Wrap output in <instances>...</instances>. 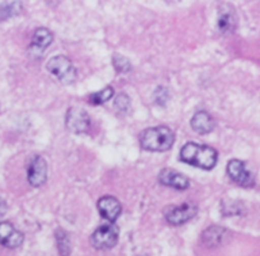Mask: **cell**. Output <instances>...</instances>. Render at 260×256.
<instances>
[{
  "mask_svg": "<svg viewBox=\"0 0 260 256\" xmlns=\"http://www.w3.org/2000/svg\"><path fill=\"white\" fill-rule=\"evenodd\" d=\"M142 256H147V255H142Z\"/></svg>",
  "mask_w": 260,
  "mask_h": 256,
  "instance_id": "603a6c76",
  "label": "cell"
},
{
  "mask_svg": "<svg viewBox=\"0 0 260 256\" xmlns=\"http://www.w3.org/2000/svg\"><path fill=\"white\" fill-rule=\"evenodd\" d=\"M27 180L34 187H40L46 182L47 180V163L44 157L36 155L29 163L28 171H27Z\"/></svg>",
  "mask_w": 260,
  "mask_h": 256,
  "instance_id": "ba28073f",
  "label": "cell"
},
{
  "mask_svg": "<svg viewBox=\"0 0 260 256\" xmlns=\"http://www.w3.org/2000/svg\"><path fill=\"white\" fill-rule=\"evenodd\" d=\"M114 96V88L112 87H105L104 89L99 92H94L89 96V101L92 105H104Z\"/></svg>",
  "mask_w": 260,
  "mask_h": 256,
  "instance_id": "ac0fdd59",
  "label": "cell"
},
{
  "mask_svg": "<svg viewBox=\"0 0 260 256\" xmlns=\"http://www.w3.org/2000/svg\"><path fill=\"white\" fill-rule=\"evenodd\" d=\"M46 69L64 84H72L77 79V69L73 62L64 55L51 57L46 65Z\"/></svg>",
  "mask_w": 260,
  "mask_h": 256,
  "instance_id": "3957f363",
  "label": "cell"
},
{
  "mask_svg": "<svg viewBox=\"0 0 260 256\" xmlns=\"http://www.w3.org/2000/svg\"><path fill=\"white\" fill-rule=\"evenodd\" d=\"M180 159L186 165L209 171L217 165L218 154L214 148L189 142L180 150Z\"/></svg>",
  "mask_w": 260,
  "mask_h": 256,
  "instance_id": "6da1fadb",
  "label": "cell"
},
{
  "mask_svg": "<svg viewBox=\"0 0 260 256\" xmlns=\"http://www.w3.org/2000/svg\"><path fill=\"white\" fill-rule=\"evenodd\" d=\"M112 64H114V68L116 69L117 73H129L132 70V62L127 57L122 56L120 54H115L114 57H112Z\"/></svg>",
  "mask_w": 260,
  "mask_h": 256,
  "instance_id": "d6986e66",
  "label": "cell"
},
{
  "mask_svg": "<svg viewBox=\"0 0 260 256\" xmlns=\"http://www.w3.org/2000/svg\"><path fill=\"white\" fill-rule=\"evenodd\" d=\"M119 227L114 222H109L97 228L91 237V242L97 250H109L117 243Z\"/></svg>",
  "mask_w": 260,
  "mask_h": 256,
  "instance_id": "277c9868",
  "label": "cell"
},
{
  "mask_svg": "<svg viewBox=\"0 0 260 256\" xmlns=\"http://www.w3.org/2000/svg\"><path fill=\"white\" fill-rule=\"evenodd\" d=\"M115 109L121 114H126L130 110V99L125 93L119 94L115 100Z\"/></svg>",
  "mask_w": 260,
  "mask_h": 256,
  "instance_id": "ffe728a7",
  "label": "cell"
},
{
  "mask_svg": "<svg viewBox=\"0 0 260 256\" xmlns=\"http://www.w3.org/2000/svg\"><path fill=\"white\" fill-rule=\"evenodd\" d=\"M237 26V16L234 7L229 4H223L218 9V18H217V27L222 35L234 34Z\"/></svg>",
  "mask_w": 260,
  "mask_h": 256,
  "instance_id": "9c48e42d",
  "label": "cell"
},
{
  "mask_svg": "<svg viewBox=\"0 0 260 256\" xmlns=\"http://www.w3.org/2000/svg\"><path fill=\"white\" fill-rule=\"evenodd\" d=\"M229 232L227 230L222 227H217V226H212V227L207 228L203 232V242L208 247H216L219 246L227 237Z\"/></svg>",
  "mask_w": 260,
  "mask_h": 256,
  "instance_id": "9a60e30c",
  "label": "cell"
},
{
  "mask_svg": "<svg viewBox=\"0 0 260 256\" xmlns=\"http://www.w3.org/2000/svg\"><path fill=\"white\" fill-rule=\"evenodd\" d=\"M174 142V132L167 126L149 127L141 135V147L149 152H166L171 149Z\"/></svg>",
  "mask_w": 260,
  "mask_h": 256,
  "instance_id": "7a4b0ae2",
  "label": "cell"
},
{
  "mask_svg": "<svg viewBox=\"0 0 260 256\" xmlns=\"http://www.w3.org/2000/svg\"><path fill=\"white\" fill-rule=\"evenodd\" d=\"M99 212L109 222H115L121 214V204L114 197H104L97 203Z\"/></svg>",
  "mask_w": 260,
  "mask_h": 256,
  "instance_id": "4fadbf2b",
  "label": "cell"
},
{
  "mask_svg": "<svg viewBox=\"0 0 260 256\" xmlns=\"http://www.w3.org/2000/svg\"><path fill=\"white\" fill-rule=\"evenodd\" d=\"M197 212H198L197 205L192 204V203H184V204L177 205V207H170L165 212V218L170 225L181 226L192 219Z\"/></svg>",
  "mask_w": 260,
  "mask_h": 256,
  "instance_id": "5b68a950",
  "label": "cell"
},
{
  "mask_svg": "<svg viewBox=\"0 0 260 256\" xmlns=\"http://www.w3.org/2000/svg\"><path fill=\"white\" fill-rule=\"evenodd\" d=\"M192 130L198 134H208L214 129V120L207 111L195 112L190 121Z\"/></svg>",
  "mask_w": 260,
  "mask_h": 256,
  "instance_id": "5bb4252c",
  "label": "cell"
},
{
  "mask_svg": "<svg viewBox=\"0 0 260 256\" xmlns=\"http://www.w3.org/2000/svg\"><path fill=\"white\" fill-rule=\"evenodd\" d=\"M24 236L9 222L0 223V245L8 248H17L23 243Z\"/></svg>",
  "mask_w": 260,
  "mask_h": 256,
  "instance_id": "30bf717a",
  "label": "cell"
},
{
  "mask_svg": "<svg viewBox=\"0 0 260 256\" xmlns=\"http://www.w3.org/2000/svg\"><path fill=\"white\" fill-rule=\"evenodd\" d=\"M227 174L232 181L236 182L237 185L242 187H251L254 186V176L247 170L245 162L240 159H231L227 165Z\"/></svg>",
  "mask_w": 260,
  "mask_h": 256,
  "instance_id": "8992f818",
  "label": "cell"
},
{
  "mask_svg": "<svg viewBox=\"0 0 260 256\" xmlns=\"http://www.w3.org/2000/svg\"><path fill=\"white\" fill-rule=\"evenodd\" d=\"M7 210H8V205H7L6 200L0 198V218L6 215Z\"/></svg>",
  "mask_w": 260,
  "mask_h": 256,
  "instance_id": "7402d4cb",
  "label": "cell"
},
{
  "mask_svg": "<svg viewBox=\"0 0 260 256\" xmlns=\"http://www.w3.org/2000/svg\"><path fill=\"white\" fill-rule=\"evenodd\" d=\"M55 238H56L57 243V251H59L60 256H69L71 255V238H69L68 233L64 230L59 228L55 232Z\"/></svg>",
  "mask_w": 260,
  "mask_h": 256,
  "instance_id": "e0dca14e",
  "label": "cell"
},
{
  "mask_svg": "<svg viewBox=\"0 0 260 256\" xmlns=\"http://www.w3.org/2000/svg\"><path fill=\"white\" fill-rule=\"evenodd\" d=\"M67 127L74 134H82L89 129L91 125V119L88 114L81 107H71L67 112Z\"/></svg>",
  "mask_w": 260,
  "mask_h": 256,
  "instance_id": "52a82bcc",
  "label": "cell"
},
{
  "mask_svg": "<svg viewBox=\"0 0 260 256\" xmlns=\"http://www.w3.org/2000/svg\"><path fill=\"white\" fill-rule=\"evenodd\" d=\"M22 6L19 2H4L0 4V21H6V19L16 17L21 13Z\"/></svg>",
  "mask_w": 260,
  "mask_h": 256,
  "instance_id": "2e32d148",
  "label": "cell"
},
{
  "mask_svg": "<svg viewBox=\"0 0 260 256\" xmlns=\"http://www.w3.org/2000/svg\"><path fill=\"white\" fill-rule=\"evenodd\" d=\"M54 36H52L51 32L47 28H37L35 31L34 36H32L31 45H29V51L31 54H34L35 56H42L44 52L46 51L47 47L51 45Z\"/></svg>",
  "mask_w": 260,
  "mask_h": 256,
  "instance_id": "7c38bea8",
  "label": "cell"
},
{
  "mask_svg": "<svg viewBox=\"0 0 260 256\" xmlns=\"http://www.w3.org/2000/svg\"><path fill=\"white\" fill-rule=\"evenodd\" d=\"M154 97H156L157 104L164 105L165 102L169 100V92H167V89L164 88V87H159V88H157L156 93H154Z\"/></svg>",
  "mask_w": 260,
  "mask_h": 256,
  "instance_id": "44dd1931",
  "label": "cell"
},
{
  "mask_svg": "<svg viewBox=\"0 0 260 256\" xmlns=\"http://www.w3.org/2000/svg\"><path fill=\"white\" fill-rule=\"evenodd\" d=\"M158 180L165 186L174 187L176 190H186L190 186V180L185 175L171 168H164L159 172Z\"/></svg>",
  "mask_w": 260,
  "mask_h": 256,
  "instance_id": "8fae6325",
  "label": "cell"
}]
</instances>
